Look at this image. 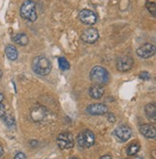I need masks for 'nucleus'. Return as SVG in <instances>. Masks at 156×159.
Wrapping results in <instances>:
<instances>
[{
    "mask_svg": "<svg viewBox=\"0 0 156 159\" xmlns=\"http://www.w3.org/2000/svg\"><path fill=\"white\" fill-rule=\"evenodd\" d=\"M33 71L41 76H45L51 71V64L44 56H38L32 62Z\"/></svg>",
    "mask_w": 156,
    "mask_h": 159,
    "instance_id": "1",
    "label": "nucleus"
},
{
    "mask_svg": "<svg viewBox=\"0 0 156 159\" xmlns=\"http://www.w3.org/2000/svg\"><path fill=\"white\" fill-rule=\"evenodd\" d=\"M90 78L96 84L103 85V84H106L109 81V73L104 68L96 66L91 70Z\"/></svg>",
    "mask_w": 156,
    "mask_h": 159,
    "instance_id": "2",
    "label": "nucleus"
},
{
    "mask_svg": "<svg viewBox=\"0 0 156 159\" xmlns=\"http://www.w3.org/2000/svg\"><path fill=\"white\" fill-rule=\"evenodd\" d=\"M20 16L30 21H35L37 20L36 4L32 0H25L20 7Z\"/></svg>",
    "mask_w": 156,
    "mask_h": 159,
    "instance_id": "3",
    "label": "nucleus"
},
{
    "mask_svg": "<svg viewBox=\"0 0 156 159\" xmlns=\"http://www.w3.org/2000/svg\"><path fill=\"white\" fill-rule=\"evenodd\" d=\"M96 138L95 134L90 131V130H85V131L81 132L77 137V144L80 148H87L91 147L95 144Z\"/></svg>",
    "mask_w": 156,
    "mask_h": 159,
    "instance_id": "4",
    "label": "nucleus"
},
{
    "mask_svg": "<svg viewBox=\"0 0 156 159\" xmlns=\"http://www.w3.org/2000/svg\"><path fill=\"white\" fill-rule=\"evenodd\" d=\"M57 144L61 149H69L74 146L73 136L69 132H64L59 134L57 137Z\"/></svg>",
    "mask_w": 156,
    "mask_h": 159,
    "instance_id": "5",
    "label": "nucleus"
},
{
    "mask_svg": "<svg viewBox=\"0 0 156 159\" xmlns=\"http://www.w3.org/2000/svg\"><path fill=\"white\" fill-rule=\"evenodd\" d=\"M133 64H134L133 59L130 56H127V55L120 56V57L117 59V70L122 72L128 71L132 69Z\"/></svg>",
    "mask_w": 156,
    "mask_h": 159,
    "instance_id": "6",
    "label": "nucleus"
},
{
    "mask_svg": "<svg viewBox=\"0 0 156 159\" xmlns=\"http://www.w3.org/2000/svg\"><path fill=\"white\" fill-rule=\"evenodd\" d=\"M78 17L82 22L87 25H93L97 20L96 15L93 11L88 10V9H83V10H81L79 12Z\"/></svg>",
    "mask_w": 156,
    "mask_h": 159,
    "instance_id": "7",
    "label": "nucleus"
},
{
    "mask_svg": "<svg viewBox=\"0 0 156 159\" xmlns=\"http://www.w3.org/2000/svg\"><path fill=\"white\" fill-rule=\"evenodd\" d=\"M99 38L98 31L96 28H88V29L84 30L81 35V40L84 43H95Z\"/></svg>",
    "mask_w": 156,
    "mask_h": 159,
    "instance_id": "8",
    "label": "nucleus"
},
{
    "mask_svg": "<svg viewBox=\"0 0 156 159\" xmlns=\"http://www.w3.org/2000/svg\"><path fill=\"white\" fill-rule=\"evenodd\" d=\"M114 133H115V136L117 137V139L121 142L128 141L132 135V131H131L130 127H128L126 125H121V126L117 127Z\"/></svg>",
    "mask_w": 156,
    "mask_h": 159,
    "instance_id": "9",
    "label": "nucleus"
},
{
    "mask_svg": "<svg viewBox=\"0 0 156 159\" xmlns=\"http://www.w3.org/2000/svg\"><path fill=\"white\" fill-rule=\"evenodd\" d=\"M155 54V46L151 43H145L137 49V55L141 58L148 59Z\"/></svg>",
    "mask_w": 156,
    "mask_h": 159,
    "instance_id": "10",
    "label": "nucleus"
},
{
    "mask_svg": "<svg viewBox=\"0 0 156 159\" xmlns=\"http://www.w3.org/2000/svg\"><path fill=\"white\" fill-rule=\"evenodd\" d=\"M87 112L91 115L94 116H99V115H104L108 112V107L103 103H95L91 104L87 107Z\"/></svg>",
    "mask_w": 156,
    "mask_h": 159,
    "instance_id": "11",
    "label": "nucleus"
},
{
    "mask_svg": "<svg viewBox=\"0 0 156 159\" xmlns=\"http://www.w3.org/2000/svg\"><path fill=\"white\" fill-rule=\"evenodd\" d=\"M140 132L148 139H154L156 137V129L153 125L145 124L140 126Z\"/></svg>",
    "mask_w": 156,
    "mask_h": 159,
    "instance_id": "12",
    "label": "nucleus"
},
{
    "mask_svg": "<svg viewBox=\"0 0 156 159\" xmlns=\"http://www.w3.org/2000/svg\"><path fill=\"white\" fill-rule=\"evenodd\" d=\"M45 115H47V110L42 106H37L31 112V118L35 121H40L43 120Z\"/></svg>",
    "mask_w": 156,
    "mask_h": 159,
    "instance_id": "13",
    "label": "nucleus"
},
{
    "mask_svg": "<svg viewBox=\"0 0 156 159\" xmlns=\"http://www.w3.org/2000/svg\"><path fill=\"white\" fill-rule=\"evenodd\" d=\"M89 93L91 98H93L95 99L100 98L104 93V88L101 85H98V84H94L93 86H91L89 90Z\"/></svg>",
    "mask_w": 156,
    "mask_h": 159,
    "instance_id": "14",
    "label": "nucleus"
},
{
    "mask_svg": "<svg viewBox=\"0 0 156 159\" xmlns=\"http://www.w3.org/2000/svg\"><path fill=\"white\" fill-rule=\"evenodd\" d=\"M5 53L7 55V57L12 60V61H15L17 59L18 57V52H17V49L15 48L14 45L12 44H8L6 48H5Z\"/></svg>",
    "mask_w": 156,
    "mask_h": 159,
    "instance_id": "15",
    "label": "nucleus"
},
{
    "mask_svg": "<svg viewBox=\"0 0 156 159\" xmlns=\"http://www.w3.org/2000/svg\"><path fill=\"white\" fill-rule=\"evenodd\" d=\"M145 115L149 118V120H152L153 121L156 119V106L154 103H149L145 108Z\"/></svg>",
    "mask_w": 156,
    "mask_h": 159,
    "instance_id": "16",
    "label": "nucleus"
},
{
    "mask_svg": "<svg viewBox=\"0 0 156 159\" xmlns=\"http://www.w3.org/2000/svg\"><path fill=\"white\" fill-rule=\"evenodd\" d=\"M13 40L15 43H16L17 44L20 45H26L29 42V39H28V36L24 33H20V34H16L14 37H13Z\"/></svg>",
    "mask_w": 156,
    "mask_h": 159,
    "instance_id": "17",
    "label": "nucleus"
},
{
    "mask_svg": "<svg viewBox=\"0 0 156 159\" xmlns=\"http://www.w3.org/2000/svg\"><path fill=\"white\" fill-rule=\"evenodd\" d=\"M139 149H140V145L138 143L134 142V143L130 144L129 147L127 148V154L130 156H134L138 153Z\"/></svg>",
    "mask_w": 156,
    "mask_h": 159,
    "instance_id": "18",
    "label": "nucleus"
},
{
    "mask_svg": "<svg viewBox=\"0 0 156 159\" xmlns=\"http://www.w3.org/2000/svg\"><path fill=\"white\" fill-rule=\"evenodd\" d=\"M58 63H59V68L62 70H67L69 69V63L68 62V60L64 57H59L58 59Z\"/></svg>",
    "mask_w": 156,
    "mask_h": 159,
    "instance_id": "19",
    "label": "nucleus"
},
{
    "mask_svg": "<svg viewBox=\"0 0 156 159\" xmlns=\"http://www.w3.org/2000/svg\"><path fill=\"white\" fill-rule=\"evenodd\" d=\"M5 123L8 126H14L15 125V119L12 116H6L4 118Z\"/></svg>",
    "mask_w": 156,
    "mask_h": 159,
    "instance_id": "20",
    "label": "nucleus"
},
{
    "mask_svg": "<svg viewBox=\"0 0 156 159\" xmlns=\"http://www.w3.org/2000/svg\"><path fill=\"white\" fill-rule=\"evenodd\" d=\"M146 8L149 9V11L152 14V16H155V4L153 2H148L146 3Z\"/></svg>",
    "mask_w": 156,
    "mask_h": 159,
    "instance_id": "21",
    "label": "nucleus"
},
{
    "mask_svg": "<svg viewBox=\"0 0 156 159\" xmlns=\"http://www.w3.org/2000/svg\"><path fill=\"white\" fill-rule=\"evenodd\" d=\"M139 76L142 80H149L151 78V75L148 71H142Z\"/></svg>",
    "mask_w": 156,
    "mask_h": 159,
    "instance_id": "22",
    "label": "nucleus"
},
{
    "mask_svg": "<svg viewBox=\"0 0 156 159\" xmlns=\"http://www.w3.org/2000/svg\"><path fill=\"white\" fill-rule=\"evenodd\" d=\"M5 113H6L5 106H4V104H2L1 102H0V118L4 117L5 116Z\"/></svg>",
    "mask_w": 156,
    "mask_h": 159,
    "instance_id": "23",
    "label": "nucleus"
},
{
    "mask_svg": "<svg viewBox=\"0 0 156 159\" xmlns=\"http://www.w3.org/2000/svg\"><path fill=\"white\" fill-rule=\"evenodd\" d=\"M14 159H26V156L22 152H18V153H16L15 155V158Z\"/></svg>",
    "mask_w": 156,
    "mask_h": 159,
    "instance_id": "24",
    "label": "nucleus"
},
{
    "mask_svg": "<svg viewBox=\"0 0 156 159\" xmlns=\"http://www.w3.org/2000/svg\"><path fill=\"white\" fill-rule=\"evenodd\" d=\"M99 159H112V157H111V155H109V154H105V155H102Z\"/></svg>",
    "mask_w": 156,
    "mask_h": 159,
    "instance_id": "25",
    "label": "nucleus"
},
{
    "mask_svg": "<svg viewBox=\"0 0 156 159\" xmlns=\"http://www.w3.org/2000/svg\"><path fill=\"white\" fill-rule=\"evenodd\" d=\"M3 154H4V149H3L2 146L0 145V157H1V156H2Z\"/></svg>",
    "mask_w": 156,
    "mask_h": 159,
    "instance_id": "26",
    "label": "nucleus"
},
{
    "mask_svg": "<svg viewBox=\"0 0 156 159\" xmlns=\"http://www.w3.org/2000/svg\"><path fill=\"white\" fill-rule=\"evenodd\" d=\"M3 99H4V96H3V93H0V102H1Z\"/></svg>",
    "mask_w": 156,
    "mask_h": 159,
    "instance_id": "27",
    "label": "nucleus"
},
{
    "mask_svg": "<svg viewBox=\"0 0 156 159\" xmlns=\"http://www.w3.org/2000/svg\"><path fill=\"white\" fill-rule=\"evenodd\" d=\"M135 159H143V158H142V157H140V156H136V157H135Z\"/></svg>",
    "mask_w": 156,
    "mask_h": 159,
    "instance_id": "28",
    "label": "nucleus"
},
{
    "mask_svg": "<svg viewBox=\"0 0 156 159\" xmlns=\"http://www.w3.org/2000/svg\"><path fill=\"white\" fill-rule=\"evenodd\" d=\"M2 76V70H1V69H0V77Z\"/></svg>",
    "mask_w": 156,
    "mask_h": 159,
    "instance_id": "29",
    "label": "nucleus"
},
{
    "mask_svg": "<svg viewBox=\"0 0 156 159\" xmlns=\"http://www.w3.org/2000/svg\"><path fill=\"white\" fill-rule=\"evenodd\" d=\"M70 159H78V158H76V157H72V158H70Z\"/></svg>",
    "mask_w": 156,
    "mask_h": 159,
    "instance_id": "30",
    "label": "nucleus"
}]
</instances>
